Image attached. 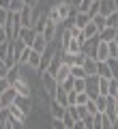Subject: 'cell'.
Returning <instances> with one entry per match:
<instances>
[{"mask_svg":"<svg viewBox=\"0 0 118 129\" xmlns=\"http://www.w3.org/2000/svg\"><path fill=\"white\" fill-rule=\"evenodd\" d=\"M5 28H7V32H9V41H15V39H17V35H19V30L24 28L19 13H11V15H9V22H7Z\"/></svg>","mask_w":118,"mask_h":129,"instance_id":"1","label":"cell"},{"mask_svg":"<svg viewBox=\"0 0 118 129\" xmlns=\"http://www.w3.org/2000/svg\"><path fill=\"white\" fill-rule=\"evenodd\" d=\"M41 82H43V86H45L47 95L54 97L56 88H58V80H56V75H54V73H50V71H43V73H41Z\"/></svg>","mask_w":118,"mask_h":129,"instance_id":"2","label":"cell"},{"mask_svg":"<svg viewBox=\"0 0 118 129\" xmlns=\"http://www.w3.org/2000/svg\"><path fill=\"white\" fill-rule=\"evenodd\" d=\"M99 75H88L86 78V92H88V97L90 99H97V97L101 95L99 92Z\"/></svg>","mask_w":118,"mask_h":129,"instance_id":"3","label":"cell"},{"mask_svg":"<svg viewBox=\"0 0 118 129\" xmlns=\"http://www.w3.org/2000/svg\"><path fill=\"white\" fill-rule=\"evenodd\" d=\"M43 37H45L50 43L58 39V22L50 19V15H47V24H45V30H43Z\"/></svg>","mask_w":118,"mask_h":129,"instance_id":"4","label":"cell"},{"mask_svg":"<svg viewBox=\"0 0 118 129\" xmlns=\"http://www.w3.org/2000/svg\"><path fill=\"white\" fill-rule=\"evenodd\" d=\"M99 43H101V39H99V37L86 39V41H84V45H82V52H84L86 56H90V58H95V56H97V47H99Z\"/></svg>","mask_w":118,"mask_h":129,"instance_id":"5","label":"cell"},{"mask_svg":"<svg viewBox=\"0 0 118 129\" xmlns=\"http://www.w3.org/2000/svg\"><path fill=\"white\" fill-rule=\"evenodd\" d=\"M84 123H86V129H103V112H97V114L86 116Z\"/></svg>","mask_w":118,"mask_h":129,"instance_id":"6","label":"cell"},{"mask_svg":"<svg viewBox=\"0 0 118 129\" xmlns=\"http://www.w3.org/2000/svg\"><path fill=\"white\" fill-rule=\"evenodd\" d=\"M34 37H36L34 28H28V26H24L22 30H19V35H17V39L24 43V45H28V47H32V41H34Z\"/></svg>","mask_w":118,"mask_h":129,"instance_id":"7","label":"cell"},{"mask_svg":"<svg viewBox=\"0 0 118 129\" xmlns=\"http://www.w3.org/2000/svg\"><path fill=\"white\" fill-rule=\"evenodd\" d=\"M13 103H15V106H17L22 112L30 114V110H32V97H26V95H19V92H17V97H15Z\"/></svg>","mask_w":118,"mask_h":129,"instance_id":"8","label":"cell"},{"mask_svg":"<svg viewBox=\"0 0 118 129\" xmlns=\"http://www.w3.org/2000/svg\"><path fill=\"white\" fill-rule=\"evenodd\" d=\"M13 88H15V90L19 92V95H26V97H32V90H30V84H28V80L24 78V75H22V78H19V80H15V82H13Z\"/></svg>","mask_w":118,"mask_h":129,"instance_id":"9","label":"cell"},{"mask_svg":"<svg viewBox=\"0 0 118 129\" xmlns=\"http://www.w3.org/2000/svg\"><path fill=\"white\" fill-rule=\"evenodd\" d=\"M71 19H73V24H75L77 28H82V30H84V26H88L92 17L88 13H80V11H75V13L71 15Z\"/></svg>","mask_w":118,"mask_h":129,"instance_id":"10","label":"cell"},{"mask_svg":"<svg viewBox=\"0 0 118 129\" xmlns=\"http://www.w3.org/2000/svg\"><path fill=\"white\" fill-rule=\"evenodd\" d=\"M47 45H50V41H47V39L43 37L41 32H36L34 41H32V50H34V52H39V54H43V52L47 50Z\"/></svg>","mask_w":118,"mask_h":129,"instance_id":"11","label":"cell"},{"mask_svg":"<svg viewBox=\"0 0 118 129\" xmlns=\"http://www.w3.org/2000/svg\"><path fill=\"white\" fill-rule=\"evenodd\" d=\"M52 99H56V101H58L60 106H64V108L71 106V103H69V90H64L60 84H58V88H56V92H54V97H52Z\"/></svg>","mask_w":118,"mask_h":129,"instance_id":"12","label":"cell"},{"mask_svg":"<svg viewBox=\"0 0 118 129\" xmlns=\"http://www.w3.org/2000/svg\"><path fill=\"white\" fill-rule=\"evenodd\" d=\"M50 114H52V118H64V114H67V108L60 106L56 99H52V103H50Z\"/></svg>","mask_w":118,"mask_h":129,"instance_id":"13","label":"cell"},{"mask_svg":"<svg viewBox=\"0 0 118 129\" xmlns=\"http://www.w3.org/2000/svg\"><path fill=\"white\" fill-rule=\"evenodd\" d=\"M5 110H7V114H9L11 118H15V120H22V123L26 120V116H28L26 112H22V110H19L17 106H15V103H11V106H7Z\"/></svg>","mask_w":118,"mask_h":129,"instance_id":"14","label":"cell"},{"mask_svg":"<svg viewBox=\"0 0 118 129\" xmlns=\"http://www.w3.org/2000/svg\"><path fill=\"white\" fill-rule=\"evenodd\" d=\"M99 62H103V60H109V43L107 41H101L99 47H97V56H95Z\"/></svg>","mask_w":118,"mask_h":129,"instance_id":"15","label":"cell"},{"mask_svg":"<svg viewBox=\"0 0 118 129\" xmlns=\"http://www.w3.org/2000/svg\"><path fill=\"white\" fill-rule=\"evenodd\" d=\"M15 97H17V90H15L13 86L11 88H7L2 95H0V101H2V108H7V106H11V103L15 101Z\"/></svg>","mask_w":118,"mask_h":129,"instance_id":"16","label":"cell"},{"mask_svg":"<svg viewBox=\"0 0 118 129\" xmlns=\"http://www.w3.org/2000/svg\"><path fill=\"white\" fill-rule=\"evenodd\" d=\"M116 35H118V28H112V26H105L103 30L99 32V39L101 41H114V39H116Z\"/></svg>","mask_w":118,"mask_h":129,"instance_id":"17","label":"cell"},{"mask_svg":"<svg viewBox=\"0 0 118 129\" xmlns=\"http://www.w3.org/2000/svg\"><path fill=\"white\" fill-rule=\"evenodd\" d=\"M114 11H116V0H101V9H99V13L101 15H112Z\"/></svg>","mask_w":118,"mask_h":129,"instance_id":"18","label":"cell"},{"mask_svg":"<svg viewBox=\"0 0 118 129\" xmlns=\"http://www.w3.org/2000/svg\"><path fill=\"white\" fill-rule=\"evenodd\" d=\"M84 69H86V73H88V75H97V69H99V60L88 56V58L84 60Z\"/></svg>","mask_w":118,"mask_h":129,"instance_id":"19","label":"cell"},{"mask_svg":"<svg viewBox=\"0 0 118 129\" xmlns=\"http://www.w3.org/2000/svg\"><path fill=\"white\" fill-rule=\"evenodd\" d=\"M71 75V64H67V62H62L60 64V69H58V73H56V80H58V84H62L64 80Z\"/></svg>","mask_w":118,"mask_h":129,"instance_id":"20","label":"cell"},{"mask_svg":"<svg viewBox=\"0 0 118 129\" xmlns=\"http://www.w3.org/2000/svg\"><path fill=\"white\" fill-rule=\"evenodd\" d=\"M28 67L39 71V67H41V54H39V52L30 50V56H28Z\"/></svg>","mask_w":118,"mask_h":129,"instance_id":"21","label":"cell"},{"mask_svg":"<svg viewBox=\"0 0 118 129\" xmlns=\"http://www.w3.org/2000/svg\"><path fill=\"white\" fill-rule=\"evenodd\" d=\"M45 24H47V13H41L39 17L34 19V26H32V28H34V32H41V35H43V30H45Z\"/></svg>","mask_w":118,"mask_h":129,"instance_id":"22","label":"cell"},{"mask_svg":"<svg viewBox=\"0 0 118 129\" xmlns=\"http://www.w3.org/2000/svg\"><path fill=\"white\" fill-rule=\"evenodd\" d=\"M84 37L86 39H92V37H99V28L95 26V24H92V19H90V24H88V26H84Z\"/></svg>","mask_w":118,"mask_h":129,"instance_id":"23","label":"cell"},{"mask_svg":"<svg viewBox=\"0 0 118 129\" xmlns=\"http://www.w3.org/2000/svg\"><path fill=\"white\" fill-rule=\"evenodd\" d=\"M97 75L99 78H112V71H109V64H107V60H103V62H99V69H97Z\"/></svg>","mask_w":118,"mask_h":129,"instance_id":"24","label":"cell"},{"mask_svg":"<svg viewBox=\"0 0 118 129\" xmlns=\"http://www.w3.org/2000/svg\"><path fill=\"white\" fill-rule=\"evenodd\" d=\"M71 75L73 78H88V73H86V69H84V64H71Z\"/></svg>","mask_w":118,"mask_h":129,"instance_id":"25","label":"cell"},{"mask_svg":"<svg viewBox=\"0 0 118 129\" xmlns=\"http://www.w3.org/2000/svg\"><path fill=\"white\" fill-rule=\"evenodd\" d=\"M92 24H95V26L99 28V32H101L105 26H107V17H105V15H101V13H97L95 17H92Z\"/></svg>","mask_w":118,"mask_h":129,"instance_id":"26","label":"cell"},{"mask_svg":"<svg viewBox=\"0 0 118 129\" xmlns=\"http://www.w3.org/2000/svg\"><path fill=\"white\" fill-rule=\"evenodd\" d=\"M88 101H90V97H88V92H86V90L75 92V106H86Z\"/></svg>","mask_w":118,"mask_h":129,"instance_id":"27","label":"cell"},{"mask_svg":"<svg viewBox=\"0 0 118 129\" xmlns=\"http://www.w3.org/2000/svg\"><path fill=\"white\" fill-rule=\"evenodd\" d=\"M95 103H97V110H99V112H105V110H107V97H105V95H99V97L95 99Z\"/></svg>","mask_w":118,"mask_h":129,"instance_id":"28","label":"cell"},{"mask_svg":"<svg viewBox=\"0 0 118 129\" xmlns=\"http://www.w3.org/2000/svg\"><path fill=\"white\" fill-rule=\"evenodd\" d=\"M109 97L118 99V78H109Z\"/></svg>","mask_w":118,"mask_h":129,"instance_id":"29","label":"cell"},{"mask_svg":"<svg viewBox=\"0 0 118 129\" xmlns=\"http://www.w3.org/2000/svg\"><path fill=\"white\" fill-rule=\"evenodd\" d=\"M99 92H101V95H105V97L109 95V80L107 78H101L99 80Z\"/></svg>","mask_w":118,"mask_h":129,"instance_id":"30","label":"cell"},{"mask_svg":"<svg viewBox=\"0 0 118 129\" xmlns=\"http://www.w3.org/2000/svg\"><path fill=\"white\" fill-rule=\"evenodd\" d=\"M11 41H7V43H0V60H5L7 56H9V52H11Z\"/></svg>","mask_w":118,"mask_h":129,"instance_id":"31","label":"cell"},{"mask_svg":"<svg viewBox=\"0 0 118 129\" xmlns=\"http://www.w3.org/2000/svg\"><path fill=\"white\" fill-rule=\"evenodd\" d=\"M24 7H26V5H24V0H11L9 11H11V13H19V11H22Z\"/></svg>","mask_w":118,"mask_h":129,"instance_id":"32","label":"cell"},{"mask_svg":"<svg viewBox=\"0 0 118 129\" xmlns=\"http://www.w3.org/2000/svg\"><path fill=\"white\" fill-rule=\"evenodd\" d=\"M82 52V43L77 41L75 37H73V41H71V45H69V54H80Z\"/></svg>","mask_w":118,"mask_h":129,"instance_id":"33","label":"cell"},{"mask_svg":"<svg viewBox=\"0 0 118 129\" xmlns=\"http://www.w3.org/2000/svg\"><path fill=\"white\" fill-rule=\"evenodd\" d=\"M107 64H109V71H112V78H118V58H109Z\"/></svg>","mask_w":118,"mask_h":129,"instance_id":"34","label":"cell"},{"mask_svg":"<svg viewBox=\"0 0 118 129\" xmlns=\"http://www.w3.org/2000/svg\"><path fill=\"white\" fill-rule=\"evenodd\" d=\"M73 90L75 92H82V90H86V78H75V86H73Z\"/></svg>","mask_w":118,"mask_h":129,"instance_id":"35","label":"cell"},{"mask_svg":"<svg viewBox=\"0 0 118 129\" xmlns=\"http://www.w3.org/2000/svg\"><path fill=\"white\" fill-rule=\"evenodd\" d=\"M9 15H11L9 9H2V7H0V26H7V22H9Z\"/></svg>","mask_w":118,"mask_h":129,"instance_id":"36","label":"cell"},{"mask_svg":"<svg viewBox=\"0 0 118 129\" xmlns=\"http://www.w3.org/2000/svg\"><path fill=\"white\" fill-rule=\"evenodd\" d=\"M92 2H95V0H82V5L77 7V11H80V13H88L90 7H92Z\"/></svg>","mask_w":118,"mask_h":129,"instance_id":"37","label":"cell"},{"mask_svg":"<svg viewBox=\"0 0 118 129\" xmlns=\"http://www.w3.org/2000/svg\"><path fill=\"white\" fill-rule=\"evenodd\" d=\"M107 26H112V28H118V11H114L112 15H107Z\"/></svg>","mask_w":118,"mask_h":129,"instance_id":"38","label":"cell"},{"mask_svg":"<svg viewBox=\"0 0 118 129\" xmlns=\"http://www.w3.org/2000/svg\"><path fill=\"white\" fill-rule=\"evenodd\" d=\"M11 86H13V84H11V80H9V78H0V95H2L7 88H11Z\"/></svg>","mask_w":118,"mask_h":129,"instance_id":"39","label":"cell"},{"mask_svg":"<svg viewBox=\"0 0 118 129\" xmlns=\"http://www.w3.org/2000/svg\"><path fill=\"white\" fill-rule=\"evenodd\" d=\"M30 50H32V47H26V50L22 52V56H19V64H28V56H30Z\"/></svg>","mask_w":118,"mask_h":129,"instance_id":"40","label":"cell"},{"mask_svg":"<svg viewBox=\"0 0 118 129\" xmlns=\"http://www.w3.org/2000/svg\"><path fill=\"white\" fill-rule=\"evenodd\" d=\"M52 129H67V125L62 123V118H52Z\"/></svg>","mask_w":118,"mask_h":129,"instance_id":"41","label":"cell"},{"mask_svg":"<svg viewBox=\"0 0 118 129\" xmlns=\"http://www.w3.org/2000/svg\"><path fill=\"white\" fill-rule=\"evenodd\" d=\"M47 15H50V19H54V22L62 24V22H60V17H58V9H56V5H54V7L50 9V13H47Z\"/></svg>","mask_w":118,"mask_h":129,"instance_id":"42","label":"cell"},{"mask_svg":"<svg viewBox=\"0 0 118 129\" xmlns=\"http://www.w3.org/2000/svg\"><path fill=\"white\" fill-rule=\"evenodd\" d=\"M7 41H9V32L5 26H0V43H7Z\"/></svg>","mask_w":118,"mask_h":129,"instance_id":"43","label":"cell"},{"mask_svg":"<svg viewBox=\"0 0 118 129\" xmlns=\"http://www.w3.org/2000/svg\"><path fill=\"white\" fill-rule=\"evenodd\" d=\"M86 108H88V112H90V114H97V112H99V110H97V103H95V99H90V101L86 103Z\"/></svg>","mask_w":118,"mask_h":129,"instance_id":"44","label":"cell"},{"mask_svg":"<svg viewBox=\"0 0 118 129\" xmlns=\"http://www.w3.org/2000/svg\"><path fill=\"white\" fill-rule=\"evenodd\" d=\"M73 129H86V123H84L82 118H80V120H75V125H73Z\"/></svg>","mask_w":118,"mask_h":129,"instance_id":"45","label":"cell"},{"mask_svg":"<svg viewBox=\"0 0 118 129\" xmlns=\"http://www.w3.org/2000/svg\"><path fill=\"white\" fill-rule=\"evenodd\" d=\"M24 5H26V7H36V5H39V0H24Z\"/></svg>","mask_w":118,"mask_h":129,"instance_id":"46","label":"cell"},{"mask_svg":"<svg viewBox=\"0 0 118 129\" xmlns=\"http://www.w3.org/2000/svg\"><path fill=\"white\" fill-rule=\"evenodd\" d=\"M0 7H2V9H9V7H11V0H0Z\"/></svg>","mask_w":118,"mask_h":129,"instance_id":"47","label":"cell"},{"mask_svg":"<svg viewBox=\"0 0 118 129\" xmlns=\"http://www.w3.org/2000/svg\"><path fill=\"white\" fill-rule=\"evenodd\" d=\"M71 5H73V7H75V9H77V7L82 5V0H71Z\"/></svg>","mask_w":118,"mask_h":129,"instance_id":"48","label":"cell"},{"mask_svg":"<svg viewBox=\"0 0 118 129\" xmlns=\"http://www.w3.org/2000/svg\"><path fill=\"white\" fill-rule=\"evenodd\" d=\"M116 114H118V99H116Z\"/></svg>","mask_w":118,"mask_h":129,"instance_id":"49","label":"cell"},{"mask_svg":"<svg viewBox=\"0 0 118 129\" xmlns=\"http://www.w3.org/2000/svg\"><path fill=\"white\" fill-rule=\"evenodd\" d=\"M0 110H5V108H2V101H0Z\"/></svg>","mask_w":118,"mask_h":129,"instance_id":"50","label":"cell"},{"mask_svg":"<svg viewBox=\"0 0 118 129\" xmlns=\"http://www.w3.org/2000/svg\"><path fill=\"white\" fill-rule=\"evenodd\" d=\"M116 11H118V0H116Z\"/></svg>","mask_w":118,"mask_h":129,"instance_id":"51","label":"cell"}]
</instances>
